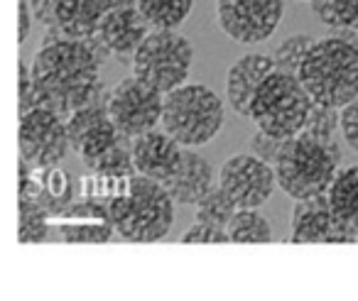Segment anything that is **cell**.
Masks as SVG:
<instances>
[{"label": "cell", "instance_id": "8fae6325", "mask_svg": "<svg viewBox=\"0 0 358 301\" xmlns=\"http://www.w3.org/2000/svg\"><path fill=\"white\" fill-rule=\"evenodd\" d=\"M278 174L273 164L250 154H234L221 164L219 186L236 208H260L275 191Z\"/></svg>", "mask_w": 358, "mask_h": 301}, {"label": "cell", "instance_id": "1f68e13d", "mask_svg": "<svg viewBox=\"0 0 358 301\" xmlns=\"http://www.w3.org/2000/svg\"><path fill=\"white\" fill-rule=\"evenodd\" d=\"M37 108V96H35V81H32V69L20 59V115L30 113Z\"/></svg>", "mask_w": 358, "mask_h": 301}, {"label": "cell", "instance_id": "e0dca14e", "mask_svg": "<svg viewBox=\"0 0 358 301\" xmlns=\"http://www.w3.org/2000/svg\"><path fill=\"white\" fill-rule=\"evenodd\" d=\"M103 15H106L103 0H57L55 30H50L47 35L86 42L99 32Z\"/></svg>", "mask_w": 358, "mask_h": 301}, {"label": "cell", "instance_id": "44dd1931", "mask_svg": "<svg viewBox=\"0 0 358 301\" xmlns=\"http://www.w3.org/2000/svg\"><path fill=\"white\" fill-rule=\"evenodd\" d=\"M123 138H125V135L118 133V128L113 125V120L106 118L103 123H99L96 128H91L89 133L79 140V145H76L74 149H76V154L81 157V162H84L86 167H91V164H94L101 154L108 152L110 147H115V145H118Z\"/></svg>", "mask_w": 358, "mask_h": 301}, {"label": "cell", "instance_id": "277c9868", "mask_svg": "<svg viewBox=\"0 0 358 301\" xmlns=\"http://www.w3.org/2000/svg\"><path fill=\"white\" fill-rule=\"evenodd\" d=\"M338 162H341L338 142L327 145L299 133L285 140L282 152L275 162L278 186L294 201L327 193L334 177L338 174Z\"/></svg>", "mask_w": 358, "mask_h": 301}, {"label": "cell", "instance_id": "52a82bcc", "mask_svg": "<svg viewBox=\"0 0 358 301\" xmlns=\"http://www.w3.org/2000/svg\"><path fill=\"white\" fill-rule=\"evenodd\" d=\"M192 61L194 47L185 35L174 30H155L133 54V76L159 94H169L187 84Z\"/></svg>", "mask_w": 358, "mask_h": 301}, {"label": "cell", "instance_id": "8992f818", "mask_svg": "<svg viewBox=\"0 0 358 301\" xmlns=\"http://www.w3.org/2000/svg\"><path fill=\"white\" fill-rule=\"evenodd\" d=\"M314 98L299 76L273 71L255 91L250 103V118L258 130L280 140H289L299 135L312 113Z\"/></svg>", "mask_w": 358, "mask_h": 301}, {"label": "cell", "instance_id": "2e32d148", "mask_svg": "<svg viewBox=\"0 0 358 301\" xmlns=\"http://www.w3.org/2000/svg\"><path fill=\"white\" fill-rule=\"evenodd\" d=\"M99 40L110 50V54L128 57L135 54L138 47L150 35V22L143 17L138 8L125 10H108L99 25Z\"/></svg>", "mask_w": 358, "mask_h": 301}, {"label": "cell", "instance_id": "ba28073f", "mask_svg": "<svg viewBox=\"0 0 358 301\" xmlns=\"http://www.w3.org/2000/svg\"><path fill=\"white\" fill-rule=\"evenodd\" d=\"M164 94L138 76L118 81L108 94V115L120 135L135 140L162 123Z\"/></svg>", "mask_w": 358, "mask_h": 301}, {"label": "cell", "instance_id": "30bf717a", "mask_svg": "<svg viewBox=\"0 0 358 301\" xmlns=\"http://www.w3.org/2000/svg\"><path fill=\"white\" fill-rule=\"evenodd\" d=\"M285 15V0H219L216 20L231 40L258 45L273 37Z\"/></svg>", "mask_w": 358, "mask_h": 301}, {"label": "cell", "instance_id": "e575fe53", "mask_svg": "<svg viewBox=\"0 0 358 301\" xmlns=\"http://www.w3.org/2000/svg\"><path fill=\"white\" fill-rule=\"evenodd\" d=\"M106 13L108 10H125V8H138V0H103Z\"/></svg>", "mask_w": 358, "mask_h": 301}, {"label": "cell", "instance_id": "7c38bea8", "mask_svg": "<svg viewBox=\"0 0 358 301\" xmlns=\"http://www.w3.org/2000/svg\"><path fill=\"white\" fill-rule=\"evenodd\" d=\"M292 242H351L336 223L329 193L299 198L292 208Z\"/></svg>", "mask_w": 358, "mask_h": 301}, {"label": "cell", "instance_id": "5b68a950", "mask_svg": "<svg viewBox=\"0 0 358 301\" xmlns=\"http://www.w3.org/2000/svg\"><path fill=\"white\" fill-rule=\"evenodd\" d=\"M224 101L204 84H185L164 94L162 130L185 147H201L221 133Z\"/></svg>", "mask_w": 358, "mask_h": 301}, {"label": "cell", "instance_id": "6da1fadb", "mask_svg": "<svg viewBox=\"0 0 358 301\" xmlns=\"http://www.w3.org/2000/svg\"><path fill=\"white\" fill-rule=\"evenodd\" d=\"M99 66L101 59L89 42L45 35L30 64L37 105L55 110L66 120L99 91Z\"/></svg>", "mask_w": 358, "mask_h": 301}, {"label": "cell", "instance_id": "f1b7e54d", "mask_svg": "<svg viewBox=\"0 0 358 301\" xmlns=\"http://www.w3.org/2000/svg\"><path fill=\"white\" fill-rule=\"evenodd\" d=\"M282 145H285V140L273 138V135L263 133V130H258V133L250 138V149H253L255 157L265 159V162L273 164V167H275V162H278L280 152H282Z\"/></svg>", "mask_w": 358, "mask_h": 301}, {"label": "cell", "instance_id": "d6a6232c", "mask_svg": "<svg viewBox=\"0 0 358 301\" xmlns=\"http://www.w3.org/2000/svg\"><path fill=\"white\" fill-rule=\"evenodd\" d=\"M55 3L57 0H30L32 15L37 22L47 27V32L55 30Z\"/></svg>", "mask_w": 358, "mask_h": 301}, {"label": "cell", "instance_id": "4dcf8cb0", "mask_svg": "<svg viewBox=\"0 0 358 301\" xmlns=\"http://www.w3.org/2000/svg\"><path fill=\"white\" fill-rule=\"evenodd\" d=\"M341 133L348 147L358 152V98L341 108Z\"/></svg>", "mask_w": 358, "mask_h": 301}, {"label": "cell", "instance_id": "d6986e66", "mask_svg": "<svg viewBox=\"0 0 358 301\" xmlns=\"http://www.w3.org/2000/svg\"><path fill=\"white\" fill-rule=\"evenodd\" d=\"M194 0H138V10L155 30H177L189 17Z\"/></svg>", "mask_w": 358, "mask_h": 301}, {"label": "cell", "instance_id": "7402d4cb", "mask_svg": "<svg viewBox=\"0 0 358 301\" xmlns=\"http://www.w3.org/2000/svg\"><path fill=\"white\" fill-rule=\"evenodd\" d=\"M236 203L226 196V191L221 186H214L199 203H196V221L199 223H209L214 228L221 230H229L231 218L236 216Z\"/></svg>", "mask_w": 358, "mask_h": 301}, {"label": "cell", "instance_id": "83f0119b", "mask_svg": "<svg viewBox=\"0 0 358 301\" xmlns=\"http://www.w3.org/2000/svg\"><path fill=\"white\" fill-rule=\"evenodd\" d=\"M113 235V223H81V226H64L62 237L66 242H108Z\"/></svg>", "mask_w": 358, "mask_h": 301}, {"label": "cell", "instance_id": "836d02e7", "mask_svg": "<svg viewBox=\"0 0 358 301\" xmlns=\"http://www.w3.org/2000/svg\"><path fill=\"white\" fill-rule=\"evenodd\" d=\"M17 8H20V27H17V42H25L30 37V27H32V8L30 0H17Z\"/></svg>", "mask_w": 358, "mask_h": 301}, {"label": "cell", "instance_id": "7a4b0ae2", "mask_svg": "<svg viewBox=\"0 0 358 301\" xmlns=\"http://www.w3.org/2000/svg\"><path fill=\"white\" fill-rule=\"evenodd\" d=\"M297 76L314 103L343 108L358 98V45L334 35L317 40Z\"/></svg>", "mask_w": 358, "mask_h": 301}, {"label": "cell", "instance_id": "d4e9b609", "mask_svg": "<svg viewBox=\"0 0 358 301\" xmlns=\"http://www.w3.org/2000/svg\"><path fill=\"white\" fill-rule=\"evenodd\" d=\"M312 10L324 25L358 32V0H312Z\"/></svg>", "mask_w": 358, "mask_h": 301}, {"label": "cell", "instance_id": "5bb4252c", "mask_svg": "<svg viewBox=\"0 0 358 301\" xmlns=\"http://www.w3.org/2000/svg\"><path fill=\"white\" fill-rule=\"evenodd\" d=\"M273 71H278V64L268 54H245L234 61L226 74V98L231 108L238 115L250 118V103H253L255 91Z\"/></svg>", "mask_w": 358, "mask_h": 301}, {"label": "cell", "instance_id": "4fadbf2b", "mask_svg": "<svg viewBox=\"0 0 358 301\" xmlns=\"http://www.w3.org/2000/svg\"><path fill=\"white\" fill-rule=\"evenodd\" d=\"M182 145L164 130H150L133 140V162L138 174L164 184L182 164Z\"/></svg>", "mask_w": 358, "mask_h": 301}, {"label": "cell", "instance_id": "f546056e", "mask_svg": "<svg viewBox=\"0 0 358 301\" xmlns=\"http://www.w3.org/2000/svg\"><path fill=\"white\" fill-rule=\"evenodd\" d=\"M182 242H231L229 230H221L214 228L209 223H199L196 221L189 230L182 235Z\"/></svg>", "mask_w": 358, "mask_h": 301}, {"label": "cell", "instance_id": "4316f807", "mask_svg": "<svg viewBox=\"0 0 358 301\" xmlns=\"http://www.w3.org/2000/svg\"><path fill=\"white\" fill-rule=\"evenodd\" d=\"M314 37L309 35H292L282 42V45L275 50V64H278V71H285V74H299V66H302L307 52L314 47Z\"/></svg>", "mask_w": 358, "mask_h": 301}, {"label": "cell", "instance_id": "9a60e30c", "mask_svg": "<svg viewBox=\"0 0 358 301\" xmlns=\"http://www.w3.org/2000/svg\"><path fill=\"white\" fill-rule=\"evenodd\" d=\"M164 189L179 206H192V203L196 206L214 189V167L209 164V159L196 154L194 149H185L182 164L164 182Z\"/></svg>", "mask_w": 358, "mask_h": 301}, {"label": "cell", "instance_id": "ac0fdd59", "mask_svg": "<svg viewBox=\"0 0 358 301\" xmlns=\"http://www.w3.org/2000/svg\"><path fill=\"white\" fill-rule=\"evenodd\" d=\"M327 193L336 223L346 230L351 242H358V164L341 169Z\"/></svg>", "mask_w": 358, "mask_h": 301}, {"label": "cell", "instance_id": "3957f363", "mask_svg": "<svg viewBox=\"0 0 358 301\" xmlns=\"http://www.w3.org/2000/svg\"><path fill=\"white\" fill-rule=\"evenodd\" d=\"M110 223L130 242L162 240L174 223V198L164 184L138 174L130 177L128 191L108 203Z\"/></svg>", "mask_w": 358, "mask_h": 301}, {"label": "cell", "instance_id": "9c48e42d", "mask_svg": "<svg viewBox=\"0 0 358 301\" xmlns=\"http://www.w3.org/2000/svg\"><path fill=\"white\" fill-rule=\"evenodd\" d=\"M20 154L35 169H50L66 157L71 142L66 120L50 108H32L20 115Z\"/></svg>", "mask_w": 358, "mask_h": 301}, {"label": "cell", "instance_id": "484cf974", "mask_svg": "<svg viewBox=\"0 0 358 301\" xmlns=\"http://www.w3.org/2000/svg\"><path fill=\"white\" fill-rule=\"evenodd\" d=\"M338 128H341V108H329V105L314 103L302 133L319 140V142L331 145V142H336Z\"/></svg>", "mask_w": 358, "mask_h": 301}, {"label": "cell", "instance_id": "d590c367", "mask_svg": "<svg viewBox=\"0 0 358 301\" xmlns=\"http://www.w3.org/2000/svg\"><path fill=\"white\" fill-rule=\"evenodd\" d=\"M309 3H312V0H309Z\"/></svg>", "mask_w": 358, "mask_h": 301}, {"label": "cell", "instance_id": "ffe728a7", "mask_svg": "<svg viewBox=\"0 0 358 301\" xmlns=\"http://www.w3.org/2000/svg\"><path fill=\"white\" fill-rule=\"evenodd\" d=\"M231 242H273V226L258 208H238L229 223Z\"/></svg>", "mask_w": 358, "mask_h": 301}, {"label": "cell", "instance_id": "cb8c5ba5", "mask_svg": "<svg viewBox=\"0 0 358 301\" xmlns=\"http://www.w3.org/2000/svg\"><path fill=\"white\" fill-rule=\"evenodd\" d=\"M89 169L106 177H133L138 169L133 162V140L123 138L115 147H110L108 152H103Z\"/></svg>", "mask_w": 358, "mask_h": 301}, {"label": "cell", "instance_id": "603a6c76", "mask_svg": "<svg viewBox=\"0 0 358 301\" xmlns=\"http://www.w3.org/2000/svg\"><path fill=\"white\" fill-rule=\"evenodd\" d=\"M47 208L42 206L37 198L20 196V230L17 237L20 242H42L50 233V223H47Z\"/></svg>", "mask_w": 358, "mask_h": 301}]
</instances>
